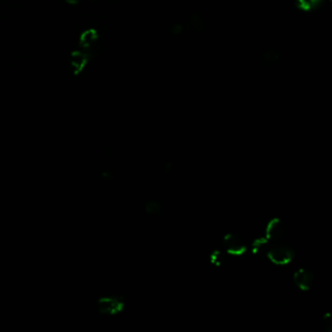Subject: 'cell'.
<instances>
[{
	"label": "cell",
	"mask_w": 332,
	"mask_h": 332,
	"mask_svg": "<svg viewBox=\"0 0 332 332\" xmlns=\"http://www.w3.org/2000/svg\"><path fill=\"white\" fill-rule=\"evenodd\" d=\"M294 256L295 254L293 247L281 244L280 242L271 244L268 253L266 254V257L270 260V262L278 266H284L291 263L294 259Z\"/></svg>",
	"instance_id": "obj_1"
},
{
	"label": "cell",
	"mask_w": 332,
	"mask_h": 332,
	"mask_svg": "<svg viewBox=\"0 0 332 332\" xmlns=\"http://www.w3.org/2000/svg\"><path fill=\"white\" fill-rule=\"evenodd\" d=\"M125 308L124 301L114 295H107L100 297L97 302L98 312L105 316H116Z\"/></svg>",
	"instance_id": "obj_2"
},
{
	"label": "cell",
	"mask_w": 332,
	"mask_h": 332,
	"mask_svg": "<svg viewBox=\"0 0 332 332\" xmlns=\"http://www.w3.org/2000/svg\"><path fill=\"white\" fill-rule=\"evenodd\" d=\"M223 250L229 255L240 256L247 251V244L241 235L228 233L223 238Z\"/></svg>",
	"instance_id": "obj_3"
},
{
	"label": "cell",
	"mask_w": 332,
	"mask_h": 332,
	"mask_svg": "<svg viewBox=\"0 0 332 332\" xmlns=\"http://www.w3.org/2000/svg\"><path fill=\"white\" fill-rule=\"evenodd\" d=\"M285 235V225L280 218H272L265 228V238L270 243H279Z\"/></svg>",
	"instance_id": "obj_4"
},
{
	"label": "cell",
	"mask_w": 332,
	"mask_h": 332,
	"mask_svg": "<svg viewBox=\"0 0 332 332\" xmlns=\"http://www.w3.org/2000/svg\"><path fill=\"white\" fill-rule=\"evenodd\" d=\"M315 282L314 274L308 269H298L293 273V283L302 292H307Z\"/></svg>",
	"instance_id": "obj_5"
},
{
	"label": "cell",
	"mask_w": 332,
	"mask_h": 332,
	"mask_svg": "<svg viewBox=\"0 0 332 332\" xmlns=\"http://www.w3.org/2000/svg\"><path fill=\"white\" fill-rule=\"evenodd\" d=\"M88 55L82 51H74L70 56V67L74 74L83 71L88 64Z\"/></svg>",
	"instance_id": "obj_6"
},
{
	"label": "cell",
	"mask_w": 332,
	"mask_h": 332,
	"mask_svg": "<svg viewBox=\"0 0 332 332\" xmlns=\"http://www.w3.org/2000/svg\"><path fill=\"white\" fill-rule=\"evenodd\" d=\"M98 35L97 30L90 29L81 33L79 37V45L84 50L91 49L98 41Z\"/></svg>",
	"instance_id": "obj_7"
},
{
	"label": "cell",
	"mask_w": 332,
	"mask_h": 332,
	"mask_svg": "<svg viewBox=\"0 0 332 332\" xmlns=\"http://www.w3.org/2000/svg\"><path fill=\"white\" fill-rule=\"evenodd\" d=\"M271 244L272 243H270V241H268L265 237H260L254 240L251 247L254 254L266 256V254L268 253Z\"/></svg>",
	"instance_id": "obj_8"
},
{
	"label": "cell",
	"mask_w": 332,
	"mask_h": 332,
	"mask_svg": "<svg viewBox=\"0 0 332 332\" xmlns=\"http://www.w3.org/2000/svg\"><path fill=\"white\" fill-rule=\"evenodd\" d=\"M325 0H294L295 6L302 12H312L319 9Z\"/></svg>",
	"instance_id": "obj_9"
},
{
	"label": "cell",
	"mask_w": 332,
	"mask_h": 332,
	"mask_svg": "<svg viewBox=\"0 0 332 332\" xmlns=\"http://www.w3.org/2000/svg\"><path fill=\"white\" fill-rule=\"evenodd\" d=\"M229 258V254L224 250H215L210 255V261L216 267H221L227 263Z\"/></svg>",
	"instance_id": "obj_10"
},
{
	"label": "cell",
	"mask_w": 332,
	"mask_h": 332,
	"mask_svg": "<svg viewBox=\"0 0 332 332\" xmlns=\"http://www.w3.org/2000/svg\"><path fill=\"white\" fill-rule=\"evenodd\" d=\"M144 210L148 215H161L163 211V205L157 200H147L144 204Z\"/></svg>",
	"instance_id": "obj_11"
},
{
	"label": "cell",
	"mask_w": 332,
	"mask_h": 332,
	"mask_svg": "<svg viewBox=\"0 0 332 332\" xmlns=\"http://www.w3.org/2000/svg\"><path fill=\"white\" fill-rule=\"evenodd\" d=\"M321 324L323 330L326 332H332V317L329 313H326L322 316Z\"/></svg>",
	"instance_id": "obj_12"
},
{
	"label": "cell",
	"mask_w": 332,
	"mask_h": 332,
	"mask_svg": "<svg viewBox=\"0 0 332 332\" xmlns=\"http://www.w3.org/2000/svg\"><path fill=\"white\" fill-rule=\"evenodd\" d=\"M81 0H66V2L67 3H69V4H72V5H74V4H77V3H79Z\"/></svg>",
	"instance_id": "obj_13"
}]
</instances>
